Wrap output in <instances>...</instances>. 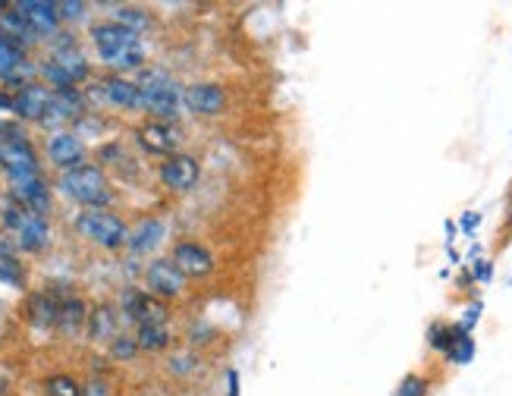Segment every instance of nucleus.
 <instances>
[{"mask_svg":"<svg viewBox=\"0 0 512 396\" xmlns=\"http://www.w3.org/2000/svg\"><path fill=\"white\" fill-rule=\"evenodd\" d=\"M92 44L98 57L104 60V66H110L117 76H126V73H139L145 70V44L136 32H129L123 26H117L114 19H104V22H95L92 26Z\"/></svg>","mask_w":512,"mask_h":396,"instance_id":"f257e3e1","label":"nucleus"},{"mask_svg":"<svg viewBox=\"0 0 512 396\" xmlns=\"http://www.w3.org/2000/svg\"><path fill=\"white\" fill-rule=\"evenodd\" d=\"M136 85L142 92V110L151 120L176 123L183 110V85L176 82L164 66H145L136 73Z\"/></svg>","mask_w":512,"mask_h":396,"instance_id":"f03ea898","label":"nucleus"},{"mask_svg":"<svg viewBox=\"0 0 512 396\" xmlns=\"http://www.w3.org/2000/svg\"><path fill=\"white\" fill-rule=\"evenodd\" d=\"M57 189L82 208H107L114 202V189H110L104 167L98 164H82V167L60 173Z\"/></svg>","mask_w":512,"mask_h":396,"instance_id":"7ed1b4c3","label":"nucleus"},{"mask_svg":"<svg viewBox=\"0 0 512 396\" xmlns=\"http://www.w3.org/2000/svg\"><path fill=\"white\" fill-rule=\"evenodd\" d=\"M73 230L92 242V246L104 249V252H120L126 249L129 239V224L110 208H85L73 217Z\"/></svg>","mask_w":512,"mask_h":396,"instance_id":"20e7f679","label":"nucleus"},{"mask_svg":"<svg viewBox=\"0 0 512 396\" xmlns=\"http://www.w3.org/2000/svg\"><path fill=\"white\" fill-rule=\"evenodd\" d=\"M0 224H4L13 236H16V246L22 252H44L51 246V224H48V217H41L29 208H22L19 202H10L4 205V211H0Z\"/></svg>","mask_w":512,"mask_h":396,"instance_id":"39448f33","label":"nucleus"},{"mask_svg":"<svg viewBox=\"0 0 512 396\" xmlns=\"http://www.w3.org/2000/svg\"><path fill=\"white\" fill-rule=\"evenodd\" d=\"M0 170L7 173V180H29V176H41V161L35 145L26 139V132H16L10 139H0Z\"/></svg>","mask_w":512,"mask_h":396,"instance_id":"423d86ee","label":"nucleus"},{"mask_svg":"<svg viewBox=\"0 0 512 396\" xmlns=\"http://www.w3.org/2000/svg\"><path fill=\"white\" fill-rule=\"evenodd\" d=\"M120 315L136 324V327H145V324H167L170 321V308L164 299L151 296L142 286H129V290L120 293Z\"/></svg>","mask_w":512,"mask_h":396,"instance_id":"0eeeda50","label":"nucleus"},{"mask_svg":"<svg viewBox=\"0 0 512 396\" xmlns=\"http://www.w3.org/2000/svg\"><path fill=\"white\" fill-rule=\"evenodd\" d=\"M158 180L167 192L186 195L202 183V158H198V154H189V151H176L161 161Z\"/></svg>","mask_w":512,"mask_h":396,"instance_id":"6e6552de","label":"nucleus"},{"mask_svg":"<svg viewBox=\"0 0 512 396\" xmlns=\"http://www.w3.org/2000/svg\"><path fill=\"white\" fill-rule=\"evenodd\" d=\"M227 107H230V95L224 82L205 79V82L183 85V110H189L192 117L211 120V117L227 114Z\"/></svg>","mask_w":512,"mask_h":396,"instance_id":"1a4fd4ad","label":"nucleus"},{"mask_svg":"<svg viewBox=\"0 0 512 396\" xmlns=\"http://www.w3.org/2000/svg\"><path fill=\"white\" fill-rule=\"evenodd\" d=\"M145 290L151 296L170 302V299H180L189 290V280L170 258H151L145 268Z\"/></svg>","mask_w":512,"mask_h":396,"instance_id":"9d476101","label":"nucleus"},{"mask_svg":"<svg viewBox=\"0 0 512 396\" xmlns=\"http://www.w3.org/2000/svg\"><path fill=\"white\" fill-rule=\"evenodd\" d=\"M170 261L183 271L186 280H202V277H211L217 271L214 252L198 239H180V242H176L173 252H170Z\"/></svg>","mask_w":512,"mask_h":396,"instance_id":"9b49d317","label":"nucleus"},{"mask_svg":"<svg viewBox=\"0 0 512 396\" xmlns=\"http://www.w3.org/2000/svg\"><path fill=\"white\" fill-rule=\"evenodd\" d=\"M85 154H88L85 142L76 136V132H70V129H54L51 136H48V142H44V158H48V164L57 167L60 173L88 164Z\"/></svg>","mask_w":512,"mask_h":396,"instance_id":"f8f14e48","label":"nucleus"},{"mask_svg":"<svg viewBox=\"0 0 512 396\" xmlns=\"http://www.w3.org/2000/svg\"><path fill=\"white\" fill-rule=\"evenodd\" d=\"M136 139L148 154H158V158H170V154L180 151L183 132L176 123H161V120H145L136 129Z\"/></svg>","mask_w":512,"mask_h":396,"instance_id":"ddd939ff","label":"nucleus"},{"mask_svg":"<svg viewBox=\"0 0 512 396\" xmlns=\"http://www.w3.org/2000/svg\"><path fill=\"white\" fill-rule=\"evenodd\" d=\"M51 101H54V92L48 85L41 82H29L22 85L19 92H13V114L26 123H44L51 110Z\"/></svg>","mask_w":512,"mask_h":396,"instance_id":"4468645a","label":"nucleus"},{"mask_svg":"<svg viewBox=\"0 0 512 396\" xmlns=\"http://www.w3.org/2000/svg\"><path fill=\"white\" fill-rule=\"evenodd\" d=\"M98 95L104 104L117 107V110H142V92H139L136 79H129V76L110 73L104 82H98Z\"/></svg>","mask_w":512,"mask_h":396,"instance_id":"2eb2a0df","label":"nucleus"},{"mask_svg":"<svg viewBox=\"0 0 512 396\" xmlns=\"http://www.w3.org/2000/svg\"><path fill=\"white\" fill-rule=\"evenodd\" d=\"M167 239V220L161 217H142L136 227H129V239H126V249L142 258L151 255L154 249H161Z\"/></svg>","mask_w":512,"mask_h":396,"instance_id":"dca6fc26","label":"nucleus"},{"mask_svg":"<svg viewBox=\"0 0 512 396\" xmlns=\"http://www.w3.org/2000/svg\"><path fill=\"white\" fill-rule=\"evenodd\" d=\"M10 198L41 217H48V211H51V186L44 176H29V180L10 183Z\"/></svg>","mask_w":512,"mask_h":396,"instance_id":"f3484780","label":"nucleus"},{"mask_svg":"<svg viewBox=\"0 0 512 396\" xmlns=\"http://www.w3.org/2000/svg\"><path fill=\"white\" fill-rule=\"evenodd\" d=\"M120 321H123V315H120V308L117 305H110V302H104V305H95L92 312H88V324H85V334H88V340L92 343H114L123 330H120Z\"/></svg>","mask_w":512,"mask_h":396,"instance_id":"a211bd4d","label":"nucleus"},{"mask_svg":"<svg viewBox=\"0 0 512 396\" xmlns=\"http://www.w3.org/2000/svg\"><path fill=\"white\" fill-rule=\"evenodd\" d=\"M19 13L26 16V22L32 26V32L38 38H51L60 29V13L54 0H19Z\"/></svg>","mask_w":512,"mask_h":396,"instance_id":"6ab92c4d","label":"nucleus"},{"mask_svg":"<svg viewBox=\"0 0 512 396\" xmlns=\"http://www.w3.org/2000/svg\"><path fill=\"white\" fill-rule=\"evenodd\" d=\"M85 324H88V305H85V299H79V296H66V299H60L57 324H54V327L60 330V334L76 337Z\"/></svg>","mask_w":512,"mask_h":396,"instance_id":"aec40b11","label":"nucleus"},{"mask_svg":"<svg viewBox=\"0 0 512 396\" xmlns=\"http://www.w3.org/2000/svg\"><path fill=\"white\" fill-rule=\"evenodd\" d=\"M57 308H60V299H54L51 293H35L26 305L29 312V321L32 327L38 330H51L57 324Z\"/></svg>","mask_w":512,"mask_h":396,"instance_id":"412c9836","label":"nucleus"},{"mask_svg":"<svg viewBox=\"0 0 512 396\" xmlns=\"http://www.w3.org/2000/svg\"><path fill=\"white\" fill-rule=\"evenodd\" d=\"M136 343L142 352H164L170 349L173 343V334H170V327L167 324H145V327H136Z\"/></svg>","mask_w":512,"mask_h":396,"instance_id":"4be33fe9","label":"nucleus"},{"mask_svg":"<svg viewBox=\"0 0 512 396\" xmlns=\"http://www.w3.org/2000/svg\"><path fill=\"white\" fill-rule=\"evenodd\" d=\"M110 19H114L117 26H123V29H129V32H136L139 38H142V32L151 29V22H154L151 13H148L145 7H117Z\"/></svg>","mask_w":512,"mask_h":396,"instance_id":"5701e85b","label":"nucleus"},{"mask_svg":"<svg viewBox=\"0 0 512 396\" xmlns=\"http://www.w3.org/2000/svg\"><path fill=\"white\" fill-rule=\"evenodd\" d=\"M44 396H82V384L73 378V374H51L44 381Z\"/></svg>","mask_w":512,"mask_h":396,"instance_id":"b1692460","label":"nucleus"},{"mask_svg":"<svg viewBox=\"0 0 512 396\" xmlns=\"http://www.w3.org/2000/svg\"><path fill=\"white\" fill-rule=\"evenodd\" d=\"M107 352H110V359H117V362H132L142 349H139V343L132 334H120L114 343L107 346Z\"/></svg>","mask_w":512,"mask_h":396,"instance_id":"393cba45","label":"nucleus"},{"mask_svg":"<svg viewBox=\"0 0 512 396\" xmlns=\"http://www.w3.org/2000/svg\"><path fill=\"white\" fill-rule=\"evenodd\" d=\"M0 280H7L10 286H22L26 283V271H22V264L13 258V255H0Z\"/></svg>","mask_w":512,"mask_h":396,"instance_id":"a878e982","label":"nucleus"},{"mask_svg":"<svg viewBox=\"0 0 512 396\" xmlns=\"http://www.w3.org/2000/svg\"><path fill=\"white\" fill-rule=\"evenodd\" d=\"M198 365H202V359H198V352H186V356H173L170 359V371L180 374V378H186V374L198 371Z\"/></svg>","mask_w":512,"mask_h":396,"instance_id":"bb28decb","label":"nucleus"},{"mask_svg":"<svg viewBox=\"0 0 512 396\" xmlns=\"http://www.w3.org/2000/svg\"><path fill=\"white\" fill-rule=\"evenodd\" d=\"M85 10H88V4H82V0H60V4H57L60 22H63V19H82Z\"/></svg>","mask_w":512,"mask_h":396,"instance_id":"cd10ccee","label":"nucleus"},{"mask_svg":"<svg viewBox=\"0 0 512 396\" xmlns=\"http://www.w3.org/2000/svg\"><path fill=\"white\" fill-rule=\"evenodd\" d=\"M82 396H114V387H110L107 378H92L88 384H82Z\"/></svg>","mask_w":512,"mask_h":396,"instance_id":"c85d7f7f","label":"nucleus"},{"mask_svg":"<svg viewBox=\"0 0 512 396\" xmlns=\"http://www.w3.org/2000/svg\"><path fill=\"white\" fill-rule=\"evenodd\" d=\"M0 110H10V114H13V95L0 92Z\"/></svg>","mask_w":512,"mask_h":396,"instance_id":"c756f323","label":"nucleus"},{"mask_svg":"<svg viewBox=\"0 0 512 396\" xmlns=\"http://www.w3.org/2000/svg\"><path fill=\"white\" fill-rule=\"evenodd\" d=\"M10 393V381L4 378V374H0V396H7Z\"/></svg>","mask_w":512,"mask_h":396,"instance_id":"7c9ffc66","label":"nucleus"},{"mask_svg":"<svg viewBox=\"0 0 512 396\" xmlns=\"http://www.w3.org/2000/svg\"><path fill=\"white\" fill-rule=\"evenodd\" d=\"M0 255H4V242H0Z\"/></svg>","mask_w":512,"mask_h":396,"instance_id":"2f4dec72","label":"nucleus"}]
</instances>
